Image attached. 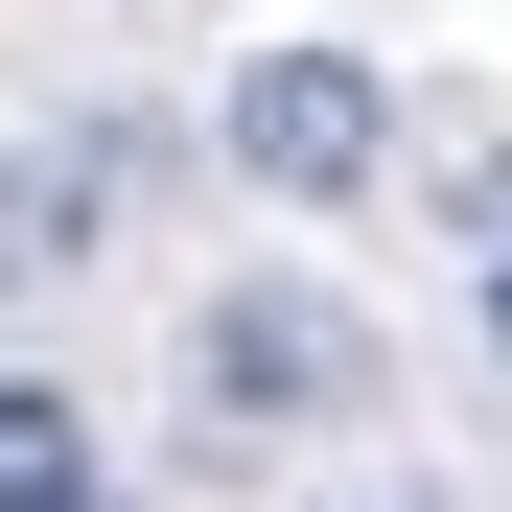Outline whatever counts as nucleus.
<instances>
[{
	"label": "nucleus",
	"instance_id": "f257e3e1",
	"mask_svg": "<svg viewBox=\"0 0 512 512\" xmlns=\"http://www.w3.org/2000/svg\"><path fill=\"white\" fill-rule=\"evenodd\" d=\"M187 396L233 419V443H303V419H373V326L350 303H303V280H233L187 326Z\"/></svg>",
	"mask_w": 512,
	"mask_h": 512
},
{
	"label": "nucleus",
	"instance_id": "f03ea898",
	"mask_svg": "<svg viewBox=\"0 0 512 512\" xmlns=\"http://www.w3.org/2000/svg\"><path fill=\"white\" fill-rule=\"evenodd\" d=\"M373 163H396L373 47H256V70H233V187H280V210H350Z\"/></svg>",
	"mask_w": 512,
	"mask_h": 512
},
{
	"label": "nucleus",
	"instance_id": "7ed1b4c3",
	"mask_svg": "<svg viewBox=\"0 0 512 512\" xmlns=\"http://www.w3.org/2000/svg\"><path fill=\"white\" fill-rule=\"evenodd\" d=\"M117 187H140V140H117V117L24 140V163H0V280H47V256H94V233H117Z\"/></svg>",
	"mask_w": 512,
	"mask_h": 512
},
{
	"label": "nucleus",
	"instance_id": "20e7f679",
	"mask_svg": "<svg viewBox=\"0 0 512 512\" xmlns=\"http://www.w3.org/2000/svg\"><path fill=\"white\" fill-rule=\"evenodd\" d=\"M94 396H47V373H0V512H94Z\"/></svg>",
	"mask_w": 512,
	"mask_h": 512
},
{
	"label": "nucleus",
	"instance_id": "39448f33",
	"mask_svg": "<svg viewBox=\"0 0 512 512\" xmlns=\"http://www.w3.org/2000/svg\"><path fill=\"white\" fill-rule=\"evenodd\" d=\"M489 350H512V233H489Z\"/></svg>",
	"mask_w": 512,
	"mask_h": 512
},
{
	"label": "nucleus",
	"instance_id": "423d86ee",
	"mask_svg": "<svg viewBox=\"0 0 512 512\" xmlns=\"http://www.w3.org/2000/svg\"><path fill=\"white\" fill-rule=\"evenodd\" d=\"M94 512H117V489H94Z\"/></svg>",
	"mask_w": 512,
	"mask_h": 512
}]
</instances>
